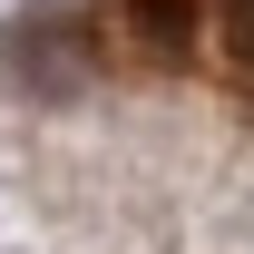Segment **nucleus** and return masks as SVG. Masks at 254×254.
<instances>
[{
  "instance_id": "nucleus-1",
  "label": "nucleus",
  "mask_w": 254,
  "mask_h": 254,
  "mask_svg": "<svg viewBox=\"0 0 254 254\" xmlns=\"http://www.w3.org/2000/svg\"><path fill=\"white\" fill-rule=\"evenodd\" d=\"M59 49L68 78L195 88L254 118V0H59L20 20V59Z\"/></svg>"
}]
</instances>
